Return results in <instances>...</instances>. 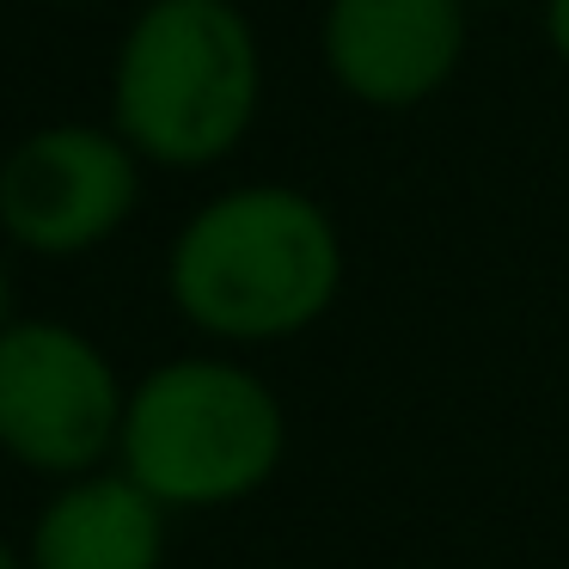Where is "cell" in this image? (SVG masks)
Here are the masks:
<instances>
[{
	"label": "cell",
	"mask_w": 569,
	"mask_h": 569,
	"mask_svg": "<svg viewBox=\"0 0 569 569\" xmlns=\"http://www.w3.org/2000/svg\"><path fill=\"white\" fill-rule=\"evenodd\" d=\"M471 56V0H325L319 62L361 111H422Z\"/></svg>",
	"instance_id": "6"
},
{
	"label": "cell",
	"mask_w": 569,
	"mask_h": 569,
	"mask_svg": "<svg viewBox=\"0 0 569 569\" xmlns=\"http://www.w3.org/2000/svg\"><path fill=\"white\" fill-rule=\"evenodd\" d=\"M56 7H74V0H56Z\"/></svg>",
	"instance_id": "11"
},
{
	"label": "cell",
	"mask_w": 569,
	"mask_h": 569,
	"mask_svg": "<svg viewBox=\"0 0 569 569\" xmlns=\"http://www.w3.org/2000/svg\"><path fill=\"white\" fill-rule=\"evenodd\" d=\"M141 209V153L117 129L50 123L0 160V233L38 258H87Z\"/></svg>",
	"instance_id": "5"
},
{
	"label": "cell",
	"mask_w": 569,
	"mask_h": 569,
	"mask_svg": "<svg viewBox=\"0 0 569 569\" xmlns=\"http://www.w3.org/2000/svg\"><path fill=\"white\" fill-rule=\"evenodd\" d=\"M13 325V270H7V258H0V331Z\"/></svg>",
	"instance_id": "9"
},
{
	"label": "cell",
	"mask_w": 569,
	"mask_h": 569,
	"mask_svg": "<svg viewBox=\"0 0 569 569\" xmlns=\"http://www.w3.org/2000/svg\"><path fill=\"white\" fill-rule=\"evenodd\" d=\"M0 569H31V563H26V551H13V545L0 539Z\"/></svg>",
	"instance_id": "10"
},
{
	"label": "cell",
	"mask_w": 569,
	"mask_h": 569,
	"mask_svg": "<svg viewBox=\"0 0 569 569\" xmlns=\"http://www.w3.org/2000/svg\"><path fill=\"white\" fill-rule=\"evenodd\" d=\"M288 459V410L239 356H172L129 386L117 471L166 515H209L258 496Z\"/></svg>",
	"instance_id": "3"
},
{
	"label": "cell",
	"mask_w": 569,
	"mask_h": 569,
	"mask_svg": "<svg viewBox=\"0 0 569 569\" xmlns=\"http://www.w3.org/2000/svg\"><path fill=\"white\" fill-rule=\"evenodd\" d=\"M129 386L117 361L68 319L0 331V453L38 478H87L117 459Z\"/></svg>",
	"instance_id": "4"
},
{
	"label": "cell",
	"mask_w": 569,
	"mask_h": 569,
	"mask_svg": "<svg viewBox=\"0 0 569 569\" xmlns=\"http://www.w3.org/2000/svg\"><path fill=\"white\" fill-rule=\"evenodd\" d=\"M31 569H166V508L129 471L68 478L26 539Z\"/></svg>",
	"instance_id": "7"
},
{
	"label": "cell",
	"mask_w": 569,
	"mask_h": 569,
	"mask_svg": "<svg viewBox=\"0 0 569 569\" xmlns=\"http://www.w3.org/2000/svg\"><path fill=\"white\" fill-rule=\"evenodd\" d=\"M263 111V43L239 0H148L111 62V129L141 166L209 172Z\"/></svg>",
	"instance_id": "2"
},
{
	"label": "cell",
	"mask_w": 569,
	"mask_h": 569,
	"mask_svg": "<svg viewBox=\"0 0 569 569\" xmlns=\"http://www.w3.org/2000/svg\"><path fill=\"white\" fill-rule=\"evenodd\" d=\"M539 38L569 68V0H539Z\"/></svg>",
	"instance_id": "8"
},
{
	"label": "cell",
	"mask_w": 569,
	"mask_h": 569,
	"mask_svg": "<svg viewBox=\"0 0 569 569\" xmlns=\"http://www.w3.org/2000/svg\"><path fill=\"white\" fill-rule=\"evenodd\" d=\"M349 246L337 214L300 184H233L190 209L166 246V295L178 319L227 349L307 337L337 307Z\"/></svg>",
	"instance_id": "1"
}]
</instances>
